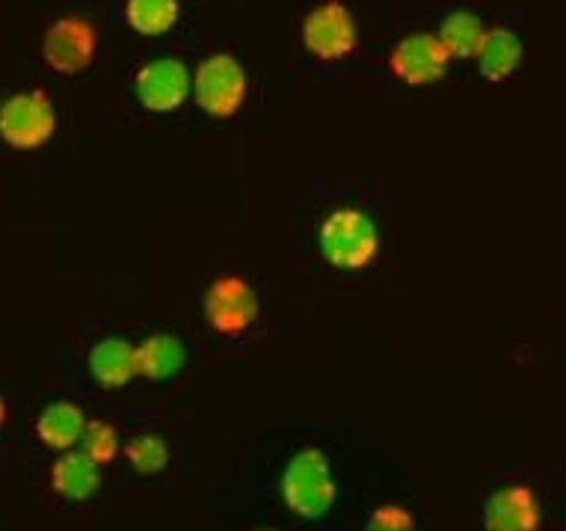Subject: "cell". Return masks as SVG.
I'll return each instance as SVG.
<instances>
[{
	"instance_id": "6",
	"label": "cell",
	"mask_w": 566,
	"mask_h": 531,
	"mask_svg": "<svg viewBox=\"0 0 566 531\" xmlns=\"http://www.w3.org/2000/svg\"><path fill=\"white\" fill-rule=\"evenodd\" d=\"M259 315V294L243 277H220L205 291V317L220 336H243Z\"/></svg>"
},
{
	"instance_id": "21",
	"label": "cell",
	"mask_w": 566,
	"mask_h": 531,
	"mask_svg": "<svg viewBox=\"0 0 566 531\" xmlns=\"http://www.w3.org/2000/svg\"><path fill=\"white\" fill-rule=\"evenodd\" d=\"M3 425H7V402L0 398V430H3Z\"/></svg>"
},
{
	"instance_id": "9",
	"label": "cell",
	"mask_w": 566,
	"mask_h": 531,
	"mask_svg": "<svg viewBox=\"0 0 566 531\" xmlns=\"http://www.w3.org/2000/svg\"><path fill=\"white\" fill-rule=\"evenodd\" d=\"M134 90L146 111L172 113L193 93V75L176 56H160L139 69L134 77Z\"/></svg>"
},
{
	"instance_id": "2",
	"label": "cell",
	"mask_w": 566,
	"mask_h": 531,
	"mask_svg": "<svg viewBox=\"0 0 566 531\" xmlns=\"http://www.w3.org/2000/svg\"><path fill=\"white\" fill-rule=\"evenodd\" d=\"M335 487L329 457L321 448H303L291 457L282 472V499L291 513L303 520H321L335 504Z\"/></svg>"
},
{
	"instance_id": "11",
	"label": "cell",
	"mask_w": 566,
	"mask_h": 531,
	"mask_svg": "<svg viewBox=\"0 0 566 531\" xmlns=\"http://www.w3.org/2000/svg\"><path fill=\"white\" fill-rule=\"evenodd\" d=\"M102 485V467L93 464L84 451H63L60 460L51 467V487L56 496H63L69 502H86L93 499L95 490Z\"/></svg>"
},
{
	"instance_id": "13",
	"label": "cell",
	"mask_w": 566,
	"mask_h": 531,
	"mask_svg": "<svg viewBox=\"0 0 566 531\" xmlns=\"http://www.w3.org/2000/svg\"><path fill=\"white\" fill-rule=\"evenodd\" d=\"M84 410L72 402L48 404L36 419V437L54 451H72L84 434Z\"/></svg>"
},
{
	"instance_id": "3",
	"label": "cell",
	"mask_w": 566,
	"mask_h": 531,
	"mask_svg": "<svg viewBox=\"0 0 566 531\" xmlns=\"http://www.w3.org/2000/svg\"><path fill=\"white\" fill-rule=\"evenodd\" d=\"M56 131L54 102L42 90H24L0 104V140L19 152L45 146Z\"/></svg>"
},
{
	"instance_id": "18",
	"label": "cell",
	"mask_w": 566,
	"mask_h": 531,
	"mask_svg": "<svg viewBox=\"0 0 566 531\" xmlns=\"http://www.w3.org/2000/svg\"><path fill=\"white\" fill-rule=\"evenodd\" d=\"M125 455L139 476H158L169 467V446L158 434H137L125 448Z\"/></svg>"
},
{
	"instance_id": "19",
	"label": "cell",
	"mask_w": 566,
	"mask_h": 531,
	"mask_svg": "<svg viewBox=\"0 0 566 531\" xmlns=\"http://www.w3.org/2000/svg\"><path fill=\"white\" fill-rule=\"evenodd\" d=\"M119 448V430L113 428V425H107V421L102 419L86 421L84 434H81V442H77V451H84V455L90 457L93 464H98V467H107V464L116 460Z\"/></svg>"
},
{
	"instance_id": "17",
	"label": "cell",
	"mask_w": 566,
	"mask_h": 531,
	"mask_svg": "<svg viewBox=\"0 0 566 531\" xmlns=\"http://www.w3.org/2000/svg\"><path fill=\"white\" fill-rule=\"evenodd\" d=\"M181 19L178 0H125V21L139 37H164Z\"/></svg>"
},
{
	"instance_id": "10",
	"label": "cell",
	"mask_w": 566,
	"mask_h": 531,
	"mask_svg": "<svg viewBox=\"0 0 566 531\" xmlns=\"http://www.w3.org/2000/svg\"><path fill=\"white\" fill-rule=\"evenodd\" d=\"M483 525L486 531H539L543 508L537 493L525 485H507L483 504Z\"/></svg>"
},
{
	"instance_id": "15",
	"label": "cell",
	"mask_w": 566,
	"mask_h": 531,
	"mask_svg": "<svg viewBox=\"0 0 566 531\" xmlns=\"http://www.w3.org/2000/svg\"><path fill=\"white\" fill-rule=\"evenodd\" d=\"M187 363L185 345L176 336L158 333V336L143 339L137 345V368L139 377H149V381H169L176 377Z\"/></svg>"
},
{
	"instance_id": "8",
	"label": "cell",
	"mask_w": 566,
	"mask_h": 531,
	"mask_svg": "<svg viewBox=\"0 0 566 531\" xmlns=\"http://www.w3.org/2000/svg\"><path fill=\"white\" fill-rule=\"evenodd\" d=\"M448 65H451V54L439 42L437 33H412L400 39L389 54L391 75L407 86L437 84L448 75Z\"/></svg>"
},
{
	"instance_id": "7",
	"label": "cell",
	"mask_w": 566,
	"mask_h": 531,
	"mask_svg": "<svg viewBox=\"0 0 566 531\" xmlns=\"http://www.w3.org/2000/svg\"><path fill=\"white\" fill-rule=\"evenodd\" d=\"M98 51V33L81 15H63L45 30L42 56L60 75H81L90 69Z\"/></svg>"
},
{
	"instance_id": "20",
	"label": "cell",
	"mask_w": 566,
	"mask_h": 531,
	"mask_svg": "<svg viewBox=\"0 0 566 531\" xmlns=\"http://www.w3.org/2000/svg\"><path fill=\"white\" fill-rule=\"evenodd\" d=\"M365 531H416V517L403 504H380L365 522Z\"/></svg>"
},
{
	"instance_id": "5",
	"label": "cell",
	"mask_w": 566,
	"mask_h": 531,
	"mask_svg": "<svg viewBox=\"0 0 566 531\" xmlns=\"http://www.w3.org/2000/svg\"><path fill=\"white\" fill-rule=\"evenodd\" d=\"M303 45L324 63H338L359 48V24L342 0H324L303 19Z\"/></svg>"
},
{
	"instance_id": "12",
	"label": "cell",
	"mask_w": 566,
	"mask_h": 531,
	"mask_svg": "<svg viewBox=\"0 0 566 531\" xmlns=\"http://www.w3.org/2000/svg\"><path fill=\"white\" fill-rule=\"evenodd\" d=\"M90 374L104 389H122L134 377H139L137 347L125 339H102L90 351Z\"/></svg>"
},
{
	"instance_id": "14",
	"label": "cell",
	"mask_w": 566,
	"mask_h": 531,
	"mask_svg": "<svg viewBox=\"0 0 566 531\" xmlns=\"http://www.w3.org/2000/svg\"><path fill=\"white\" fill-rule=\"evenodd\" d=\"M522 39L507 28L486 30V39H483L481 51H478V69L486 81H504L511 77L522 63Z\"/></svg>"
},
{
	"instance_id": "1",
	"label": "cell",
	"mask_w": 566,
	"mask_h": 531,
	"mask_svg": "<svg viewBox=\"0 0 566 531\" xmlns=\"http://www.w3.org/2000/svg\"><path fill=\"white\" fill-rule=\"evenodd\" d=\"M317 247L338 271H363L380 252V229L359 208H335L321 223Z\"/></svg>"
},
{
	"instance_id": "16",
	"label": "cell",
	"mask_w": 566,
	"mask_h": 531,
	"mask_svg": "<svg viewBox=\"0 0 566 531\" xmlns=\"http://www.w3.org/2000/svg\"><path fill=\"white\" fill-rule=\"evenodd\" d=\"M483 39H486V28L474 12H451L439 28V42L446 45L451 60H474L478 51H481Z\"/></svg>"
},
{
	"instance_id": "4",
	"label": "cell",
	"mask_w": 566,
	"mask_h": 531,
	"mask_svg": "<svg viewBox=\"0 0 566 531\" xmlns=\"http://www.w3.org/2000/svg\"><path fill=\"white\" fill-rule=\"evenodd\" d=\"M247 69L232 54L205 56L193 75V98L208 116L232 119L247 98Z\"/></svg>"
},
{
	"instance_id": "22",
	"label": "cell",
	"mask_w": 566,
	"mask_h": 531,
	"mask_svg": "<svg viewBox=\"0 0 566 531\" xmlns=\"http://www.w3.org/2000/svg\"><path fill=\"white\" fill-rule=\"evenodd\" d=\"M255 531H276V529H255Z\"/></svg>"
}]
</instances>
